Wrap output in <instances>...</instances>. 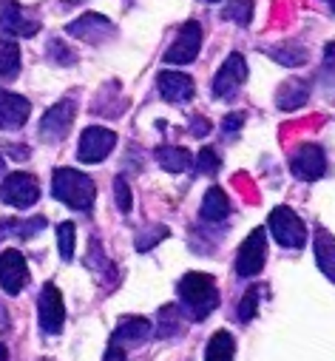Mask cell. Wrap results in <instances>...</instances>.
Wrapping results in <instances>:
<instances>
[{"mask_svg":"<svg viewBox=\"0 0 335 361\" xmlns=\"http://www.w3.org/2000/svg\"><path fill=\"white\" fill-rule=\"evenodd\" d=\"M51 194L74 211H91L94 197H97V185H94V179L82 171L57 168L54 179H51Z\"/></svg>","mask_w":335,"mask_h":361,"instance_id":"6da1fadb","label":"cell"},{"mask_svg":"<svg viewBox=\"0 0 335 361\" xmlns=\"http://www.w3.org/2000/svg\"><path fill=\"white\" fill-rule=\"evenodd\" d=\"M179 296L191 313L194 322H202L208 313L216 310L219 305V293H216V282L208 274H199V270H191L179 279Z\"/></svg>","mask_w":335,"mask_h":361,"instance_id":"7a4b0ae2","label":"cell"},{"mask_svg":"<svg viewBox=\"0 0 335 361\" xmlns=\"http://www.w3.org/2000/svg\"><path fill=\"white\" fill-rule=\"evenodd\" d=\"M267 228H270L273 239H276L282 247L296 250V247H301V245L307 242V228H304L301 216H298L293 208H287V205H279V208L270 211Z\"/></svg>","mask_w":335,"mask_h":361,"instance_id":"3957f363","label":"cell"},{"mask_svg":"<svg viewBox=\"0 0 335 361\" xmlns=\"http://www.w3.org/2000/svg\"><path fill=\"white\" fill-rule=\"evenodd\" d=\"M265 259H267V242H265V231L256 228L250 233L241 247H239V256H236V274L241 279H253L256 274H262L265 267Z\"/></svg>","mask_w":335,"mask_h":361,"instance_id":"277c9868","label":"cell"},{"mask_svg":"<svg viewBox=\"0 0 335 361\" xmlns=\"http://www.w3.org/2000/svg\"><path fill=\"white\" fill-rule=\"evenodd\" d=\"M37 197H40L37 179L32 173H23V171L9 173L4 179V185H0V200H4L6 205H12V208H29V205L37 202Z\"/></svg>","mask_w":335,"mask_h":361,"instance_id":"5b68a950","label":"cell"},{"mask_svg":"<svg viewBox=\"0 0 335 361\" xmlns=\"http://www.w3.org/2000/svg\"><path fill=\"white\" fill-rule=\"evenodd\" d=\"M290 171L298 179H304V183H315V179H321L324 171H327V154H324V148L315 145V142L298 145L293 151V157H290Z\"/></svg>","mask_w":335,"mask_h":361,"instance_id":"8992f818","label":"cell"},{"mask_svg":"<svg viewBox=\"0 0 335 361\" xmlns=\"http://www.w3.org/2000/svg\"><path fill=\"white\" fill-rule=\"evenodd\" d=\"M117 145V134L111 131V128H100V126H91V128H86L82 131V137H80V148H77V157H80V162H103L108 154H111V148Z\"/></svg>","mask_w":335,"mask_h":361,"instance_id":"52a82bcc","label":"cell"},{"mask_svg":"<svg viewBox=\"0 0 335 361\" xmlns=\"http://www.w3.org/2000/svg\"><path fill=\"white\" fill-rule=\"evenodd\" d=\"M29 282V264L18 247H6L0 253V288L9 296H18Z\"/></svg>","mask_w":335,"mask_h":361,"instance_id":"ba28073f","label":"cell"},{"mask_svg":"<svg viewBox=\"0 0 335 361\" xmlns=\"http://www.w3.org/2000/svg\"><path fill=\"white\" fill-rule=\"evenodd\" d=\"M37 319H40V330L57 336L65 324V305L63 296L54 285H43L40 299H37Z\"/></svg>","mask_w":335,"mask_h":361,"instance_id":"9c48e42d","label":"cell"},{"mask_svg":"<svg viewBox=\"0 0 335 361\" xmlns=\"http://www.w3.org/2000/svg\"><path fill=\"white\" fill-rule=\"evenodd\" d=\"M74 114H77L74 100H60L57 106H51V109L43 114V120H40V137H43L46 142H60V140H65V134L71 131Z\"/></svg>","mask_w":335,"mask_h":361,"instance_id":"30bf717a","label":"cell"},{"mask_svg":"<svg viewBox=\"0 0 335 361\" xmlns=\"http://www.w3.org/2000/svg\"><path fill=\"white\" fill-rule=\"evenodd\" d=\"M199 49H202V29H199V23L196 20H188L182 29H179V35H177V40L171 43V49L165 51V63H191V60H196V54H199Z\"/></svg>","mask_w":335,"mask_h":361,"instance_id":"8fae6325","label":"cell"},{"mask_svg":"<svg viewBox=\"0 0 335 361\" xmlns=\"http://www.w3.org/2000/svg\"><path fill=\"white\" fill-rule=\"evenodd\" d=\"M244 80H247V63H244V57L241 54H230L225 60V66L219 68L216 80H213V94L219 100H227V97H233L239 92Z\"/></svg>","mask_w":335,"mask_h":361,"instance_id":"7c38bea8","label":"cell"},{"mask_svg":"<svg viewBox=\"0 0 335 361\" xmlns=\"http://www.w3.org/2000/svg\"><path fill=\"white\" fill-rule=\"evenodd\" d=\"M0 29H4L6 35H15V37H32L37 35L40 23L32 20L18 0H0Z\"/></svg>","mask_w":335,"mask_h":361,"instance_id":"4fadbf2b","label":"cell"},{"mask_svg":"<svg viewBox=\"0 0 335 361\" xmlns=\"http://www.w3.org/2000/svg\"><path fill=\"white\" fill-rule=\"evenodd\" d=\"M29 111H32V106L26 97L0 88V131H15V128L26 126Z\"/></svg>","mask_w":335,"mask_h":361,"instance_id":"5bb4252c","label":"cell"},{"mask_svg":"<svg viewBox=\"0 0 335 361\" xmlns=\"http://www.w3.org/2000/svg\"><path fill=\"white\" fill-rule=\"evenodd\" d=\"M65 32H68L71 37L86 40V43H103V40H108L117 29H114V23H111L108 18H103V15H82L80 20L68 23Z\"/></svg>","mask_w":335,"mask_h":361,"instance_id":"9a60e30c","label":"cell"},{"mask_svg":"<svg viewBox=\"0 0 335 361\" xmlns=\"http://www.w3.org/2000/svg\"><path fill=\"white\" fill-rule=\"evenodd\" d=\"M159 94L168 103H188L196 94V88H194V80L182 71H162L159 74Z\"/></svg>","mask_w":335,"mask_h":361,"instance_id":"2e32d148","label":"cell"},{"mask_svg":"<svg viewBox=\"0 0 335 361\" xmlns=\"http://www.w3.org/2000/svg\"><path fill=\"white\" fill-rule=\"evenodd\" d=\"M310 100V85L304 80H287L282 88H279V94H276V106L282 111H296L301 109L304 103Z\"/></svg>","mask_w":335,"mask_h":361,"instance_id":"e0dca14e","label":"cell"},{"mask_svg":"<svg viewBox=\"0 0 335 361\" xmlns=\"http://www.w3.org/2000/svg\"><path fill=\"white\" fill-rule=\"evenodd\" d=\"M151 322L148 319H128V322H122L117 330H114V341L111 344H117V347H122V344H142V341H148L151 338Z\"/></svg>","mask_w":335,"mask_h":361,"instance_id":"ac0fdd59","label":"cell"},{"mask_svg":"<svg viewBox=\"0 0 335 361\" xmlns=\"http://www.w3.org/2000/svg\"><path fill=\"white\" fill-rule=\"evenodd\" d=\"M202 219L205 222H222V219H227V214H230V200H227V194L222 191V188H210L208 194H205V200H202Z\"/></svg>","mask_w":335,"mask_h":361,"instance_id":"d6986e66","label":"cell"},{"mask_svg":"<svg viewBox=\"0 0 335 361\" xmlns=\"http://www.w3.org/2000/svg\"><path fill=\"white\" fill-rule=\"evenodd\" d=\"M236 355V338L227 330H216L205 347V361H233Z\"/></svg>","mask_w":335,"mask_h":361,"instance_id":"ffe728a7","label":"cell"},{"mask_svg":"<svg viewBox=\"0 0 335 361\" xmlns=\"http://www.w3.org/2000/svg\"><path fill=\"white\" fill-rule=\"evenodd\" d=\"M156 162L168 171V173H182L194 165V157L185 151V148H177V145H165L156 151Z\"/></svg>","mask_w":335,"mask_h":361,"instance_id":"44dd1931","label":"cell"},{"mask_svg":"<svg viewBox=\"0 0 335 361\" xmlns=\"http://www.w3.org/2000/svg\"><path fill=\"white\" fill-rule=\"evenodd\" d=\"M332 256H335L332 233H329L327 228H318V231H315V259H318V264H321V270H324V276H327L329 282H332V267H335Z\"/></svg>","mask_w":335,"mask_h":361,"instance_id":"7402d4cb","label":"cell"},{"mask_svg":"<svg viewBox=\"0 0 335 361\" xmlns=\"http://www.w3.org/2000/svg\"><path fill=\"white\" fill-rule=\"evenodd\" d=\"M265 54L273 57V60H279L282 66H290V68L293 66H301L307 60V49L298 46V43H282L276 49H265Z\"/></svg>","mask_w":335,"mask_h":361,"instance_id":"603a6c76","label":"cell"},{"mask_svg":"<svg viewBox=\"0 0 335 361\" xmlns=\"http://www.w3.org/2000/svg\"><path fill=\"white\" fill-rule=\"evenodd\" d=\"M20 68V46L0 37V77H15Z\"/></svg>","mask_w":335,"mask_h":361,"instance_id":"cb8c5ba5","label":"cell"},{"mask_svg":"<svg viewBox=\"0 0 335 361\" xmlns=\"http://www.w3.org/2000/svg\"><path fill=\"white\" fill-rule=\"evenodd\" d=\"M222 18L239 26H250V20H253V0H230L222 9Z\"/></svg>","mask_w":335,"mask_h":361,"instance_id":"d4e9b609","label":"cell"},{"mask_svg":"<svg viewBox=\"0 0 335 361\" xmlns=\"http://www.w3.org/2000/svg\"><path fill=\"white\" fill-rule=\"evenodd\" d=\"M74 239H77L74 225L71 222H60L57 225V247H60L63 262H71L74 259Z\"/></svg>","mask_w":335,"mask_h":361,"instance_id":"484cf974","label":"cell"},{"mask_svg":"<svg viewBox=\"0 0 335 361\" xmlns=\"http://www.w3.org/2000/svg\"><path fill=\"white\" fill-rule=\"evenodd\" d=\"M262 293H265V288H250L247 293H244V299H241V305H239V322H253V316H256V310H259V299H262Z\"/></svg>","mask_w":335,"mask_h":361,"instance_id":"4316f807","label":"cell"},{"mask_svg":"<svg viewBox=\"0 0 335 361\" xmlns=\"http://www.w3.org/2000/svg\"><path fill=\"white\" fill-rule=\"evenodd\" d=\"M165 236H168V228H165V225H148V228L139 231V236H137V250L145 253V250H151L156 242H162Z\"/></svg>","mask_w":335,"mask_h":361,"instance_id":"83f0119b","label":"cell"},{"mask_svg":"<svg viewBox=\"0 0 335 361\" xmlns=\"http://www.w3.org/2000/svg\"><path fill=\"white\" fill-rule=\"evenodd\" d=\"M177 313H179V310H177L174 305H168V307L159 310V336H162V338L174 336V333L179 330V316H177Z\"/></svg>","mask_w":335,"mask_h":361,"instance_id":"f1b7e54d","label":"cell"},{"mask_svg":"<svg viewBox=\"0 0 335 361\" xmlns=\"http://www.w3.org/2000/svg\"><path fill=\"white\" fill-rule=\"evenodd\" d=\"M114 200H117V208H120L122 214H131L134 197H131V188H128V183H125V176H117V179H114Z\"/></svg>","mask_w":335,"mask_h":361,"instance_id":"f546056e","label":"cell"},{"mask_svg":"<svg viewBox=\"0 0 335 361\" xmlns=\"http://www.w3.org/2000/svg\"><path fill=\"white\" fill-rule=\"evenodd\" d=\"M12 228H6L9 233H15V236H20V239H29V236H34V233H40L43 228H46V219L43 216H34V219H29V222H9Z\"/></svg>","mask_w":335,"mask_h":361,"instance_id":"4dcf8cb0","label":"cell"},{"mask_svg":"<svg viewBox=\"0 0 335 361\" xmlns=\"http://www.w3.org/2000/svg\"><path fill=\"white\" fill-rule=\"evenodd\" d=\"M196 168H199V173H216V171H219V157H216V151H213V148H202L199 157H196Z\"/></svg>","mask_w":335,"mask_h":361,"instance_id":"1f68e13d","label":"cell"},{"mask_svg":"<svg viewBox=\"0 0 335 361\" xmlns=\"http://www.w3.org/2000/svg\"><path fill=\"white\" fill-rule=\"evenodd\" d=\"M241 123H244V114H230V117H225L222 131H225L227 137H236V134H239V128H241Z\"/></svg>","mask_w":335,"mask_h":361,"instance_id":"d6a6232c","label":"cell"},{"mask_svg":"<svg viewBox=\"0 0 335 361\" xmlns=\"http://www.w3.org/2000/svg\"><path fill=\"white\" fill-rule=\"evenodd\" d=\"M208 131H210V123H208V120H202V117H196V120H194V126H191V134H194V137H205Z\"/></svg>","mask_w":335,"mask_h":361,"instance_id":"836d02e7","label":"cell"},{"mask_svg":"<svg viewBox=\"0 0 335 361\" xmlns=\"http://www.w3.org/2000/svg\"><path fill=\"white\" fill-rule=\"evenodd\" d=\"M103 361H125V350H122V347H117V344H111V347L106 350Z\"/></svg>","mask_w":335,"mask_h":361,"instance_id":"e575fe53","label":"cell"},{"mask_svg":"<svg viewBox=\"0 0 335 361\" xmlns=\"http://www.w3.org/2000/svg\"><path fill=\"white\" fill-rule=\"evenodd\" d=\"M0 361H9V350H6L4 341H0Z\"/></svg>","mask_w":335,"mask_h":361,"instance_id":"d590c367","label":"cell"},{"mask_svg":"<svg viewBox=\"0 0 335 361\" xmlns=\"http://www.w3.org/2000/svg\"><path fill=\"white\" fill-rule=\"evenodd\" d=\"M205 4H219V0H205Z\"/></svg>","mask_w":335,"mask_h":361,"instance_id":"8d00e7d4","label":"cell"}]
</instances>
